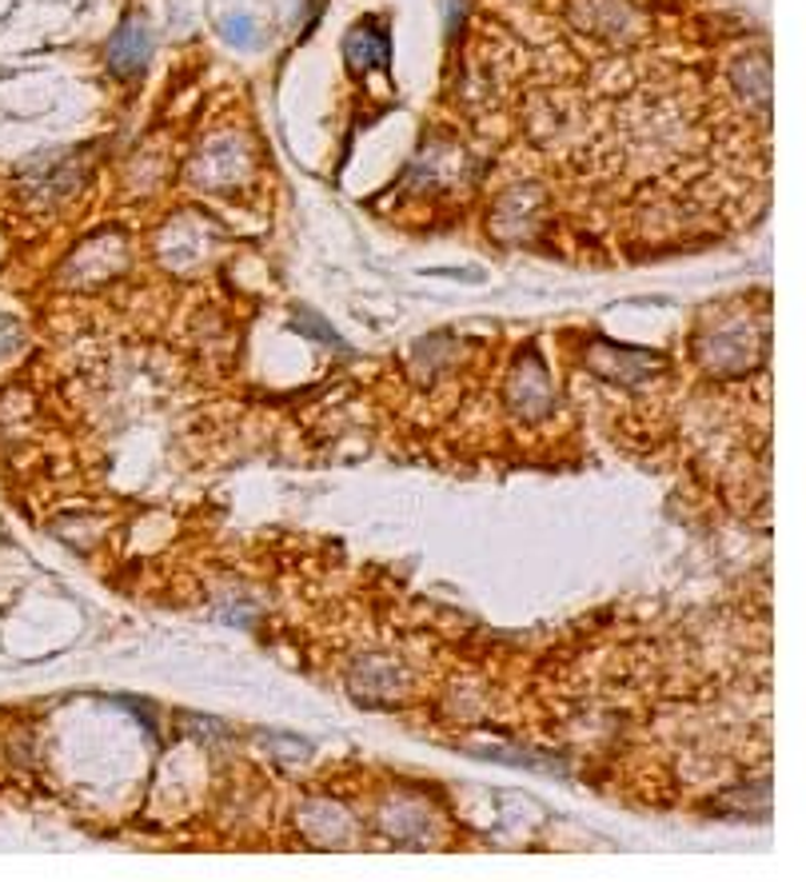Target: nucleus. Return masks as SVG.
<instances>
[{"label": "nucleus", "instance_id": "obj_1", "mask_svg": "<svg viewBox=\"0 0 806 882\" xmlns=\"http://www.w3.org/2000/svg\"><path fill=\"white\" fill-rule=\"evenodd\" d=\"M347 64L352 68H388L391 64V41H388V29L379 21H359L356 29L347 32Z\"/></svg>", "mask_w": 806, "mask_h": 882}, {"label": "nucleus", "instance_id": "obj_2", "mask_svg": "<svg viewBox=\"0 0 806 882\" xmlns=\"http://www.w3.org/2000/svg\"><path fill=\"white\" fill-rule=\"evenodd\" d=\"M144 61H148V29L140 21L120 24L116 36L108 41V64H112V73L132 76L144 68Z\"/></svg>", "mask_w": 806, "mask_h": 882}, {"label": "nucleus", "instance_id": "obj_3", "mask_svg": "<svg viewBox=\"0 0 806 882\" xmlns=\"http://www.w3.org/2000/svg\"><path fill=\"white\" fill-rule=\"evenodd\" d=\"M300 332H308V336H315V340H324V344H335L340 347V340L332 336V332H327V327H320V320H315V315H300Z\"/></svg>", "mask_w": 806, "mask_h": 882}, {"label": "nucleus", "instance_id": "obj_4", "mask_svg": "<svg viewBox=\"0 0 806 882\" xmlns=\"http://www.w3.org/2000/svg\"><path fill=\"white\" fill-rule=\"evenodd\" d=\"M228 32H232V41H248L251 21H248V17H240V21H232V24H228Z\"/></svg>", "mask_w": 806, "mask_h": 882}]
</instances>
